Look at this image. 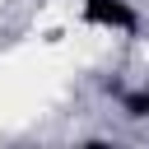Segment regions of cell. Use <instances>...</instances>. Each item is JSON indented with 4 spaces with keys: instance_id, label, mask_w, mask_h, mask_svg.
Masks as SVG:
<instances>
[{
    "instance_id": "cell-2",
    "label": "cell",
    "mask_w": 149,
    "mask_h": 149,
    "mask_svg": "<svg viewBox=\"0 0 149 149\" xmlns=\"http://www.w3.org/2000/svg\"><path fill=\"white\" fill-rule=\"evenodd\" d=\"M121 107H126V116H149V88H130V93H121Z\"/></svg>"
},
{
    "instance_id": "cell-1",
    "label": "cell",
    "mask_w": 149,
    "mask_h": 149,
    "mask_svg": "<svg viewBox=\"0 0 149 149\" xmlns=\"http://www.w3.org/2000/svg\"><path fill=\"white\" fill-rule=\"evenodd\" d=\"M79 19L88 28L112 33V37H135L140 33V9L130 0H79Z\"/></svg>"
}]
</instances>
